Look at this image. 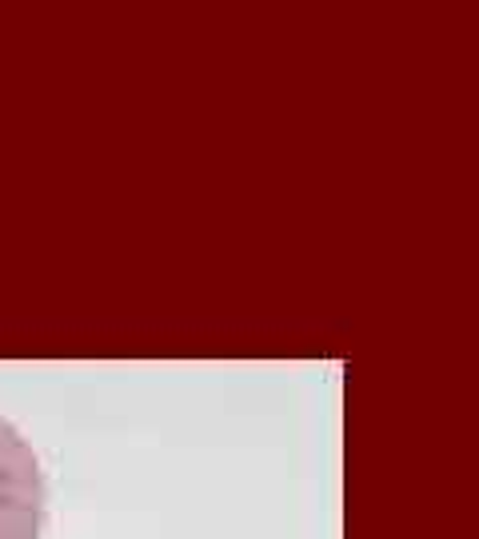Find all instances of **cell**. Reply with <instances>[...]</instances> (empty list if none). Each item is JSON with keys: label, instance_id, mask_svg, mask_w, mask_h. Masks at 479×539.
<instances>
[{"label": "cell", "instance_id": "obj_1", "mask_svg": "<svg viewBox=\"0 0 479 539\" xmlns=\"http://www.w3.org/2000/svg\"><path fill=\"white\" fill-rule=\"evenodd\" d=\"M48 491L36 451L0 416V539H40Z\"/></svg>", "mask_w": 479, "mask_h": 539}]
</instances>
